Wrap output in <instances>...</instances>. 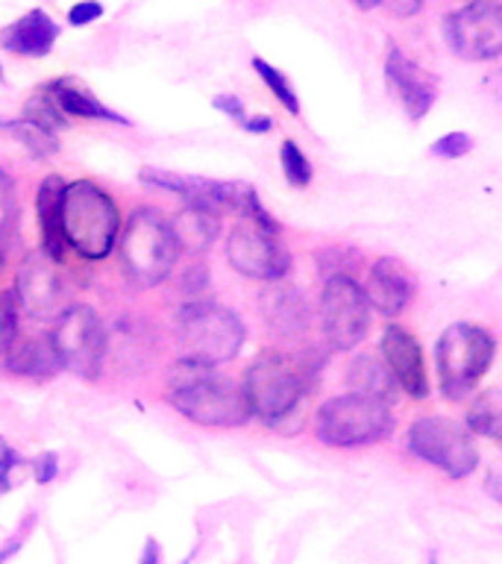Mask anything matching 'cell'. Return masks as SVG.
<instances>
[{"label": "cell", "mask_w": 502, "mask_h": 564, "mask_svg": "<svg viewBox=\"0 0 502 564\" xmlns=\"http://www.w3.org/2000/svg\"><path fill=\"white\" fill-rule=\"evenodd\" d=\"M320 365L324 359H317L315 350L297 356L282 350L259 352L241 382L250 414L273 430L294 421L315 388Z\"/></svg>", "instance_id": "cell-1"}, {"label": "cell", "mask_w": 502, "mask_h": 564, "mask_svg": "<svg viewBox=\"0 0 502 564\" xmlns=\"http://www.w3.org/2000/svg\"><path fill=\"white\" fill-rule=\"evenodd\" d=\"M165 397L176 412L197 426L232 430V426H244L253 417L244 388L223 377L209 361L188 359V356L167 370Z\"/></svg>", "instance_id": "cell-2"}, {"label": "cell", "mask_w": 502, "mask_h": 564, "mask_svg": "<svg viewBox=\"0 0 502 564\" xmlns=\"http://www.w3.org/2000/svg\"><path fill=\"white\" fill-rule=\"evenodd\" d=\"M62 229L70 253L86 262H100L112 253L121 238V209L100 185L91 180H77L65 188Z\"/></svg>", "instance_id": "cell-3"}, {"label": "cell", "mask_w": 502, "mask_h": 564, "mask_svg": "<svg viewBox=\"0 0 502 564\" xmlns=\"http://www.w3.org/2000/svg\"><path fill=\"white\" fill-rule=\"evenodd\" d=\"M118 256L127 280L141 289L165 282L179 259L171 220H165V215H159L156 209H135L121 229Z\"/></svg>", "instance_id": "cell-4"}, {"label": "cell", "mask_w": 502, "mask_h": 564, "mask_svg": "<svg viewBox=\"0 0 502 564\" xmlns=\"http://www.w3.org/2000/svg\"><path fill=\"white\" fill-rule=\"evenodd\" d=\"M493 356H496V338L484 326L467 321L449 324L435 344L440 394L449 403L465 400L491 370Z\"/></svg>", "instance_id": "cell-5"}, {"label": "cell", "mask_w": 502, "mask_h": 564, "mask_svg": "<svg viewBox=\"0 0 502 564\" xmlns=\"http://www.w3.org/2000/svg\"><path fill=\"white\" fill-rule=\"evenodd\" d=\"M394 432V414L388 403L364 394H341L326 400L315 414V435L326 447H368Z\"/></svg>", "instance_id": "cell-6"}, {"label": "cell", "mask_w": 502, "mask_h": 564, "mask_svg": "<svg viewBox=\"0 0 502 564\" xmlns=\"http://www.w3.org/2000/svg\"><path fill=\"white\" fill-rule=\"evenodd\" d=\"M176 333L188 359L209 365L236 359L247 338L241 317L218 303H185L176 321Z\"/></svg>", "instance_id": "cell-7"}, {"label": "cell", "mask_w": 502, "mask_h": 564, "mask_svg": "<svg viewBox=\"0 0 502 564\" xmlns=\"http://www.w3.org/2000/svg\"><path fill=\"white\" fill-rule=\"evenodd\" d=\"M408 453L426 465L438 467L449 479H467L479 467V449L473 435L465 423L444 417V414H426L408 426L405 435Z\"/></svg>", "instance_id": "cell-8"}, {"label": "cell", "mask_w": 502, "mask_h": 564, "mask_svg": "<svg viewBox=\"0 0 502 564\" xmlns=\"http://www.w3.org/2000/svg\"><path fill=\"white\" fill-rule=\"evenodd\" d=\"M51 344L62 370H70L79 379H97L106 359L103 317L86 303H74L53 321Z\"/></svg>", "instance_id": "cell-9"}, {"label": "cell", "mask_w": 502, "mask_h": 564, "mask_svg": "<svg viewBox=\"0 0 502 564\" xmlns=\"http://www.w3.org/2000/svg\"><path fill=\"white\" fill-rule=\"evenodd\" d=\"M320 329L335 352L356 350L370 329V300L352 273H329L320 291Z\"/></svg>", "instance_id": "cell-10"}, {"label": "cell", "mask_w": 502, "mask_h": 564, "mask_svg": "<svg viewBox=\"0 0 502 564\" xmlns=\"http://www.w3.org/2000/svg\"><path fill=\"white\" fill-rule=\"evenodd\" d=\"M444 39L458 59L491 62L502 53V3L470 0L444 18Z\"/></svg>", "instance_id": "cell-11"}, {"label": "cell", "mask_w": 502, "mask_h": 564, "mask_svg": "<svg viewBox=\"0 0 502 564\" xmlns=\"http://www.w3.org/2000/svg\"><path fill=\"white\" fill-rule=\"evenodd\" d=\"M227 259L241 276L250 280L276 282L285 280L291 271V253L280 241V232H271L247 218L229 232Z\"/></svg>", "instance_id": "cell-12"}, {"label": "cell", "mask_w": 502, "mask_h": 564, "mask_svg": "<svg viewBox=\"0 0 502 564\" xmlns=\"http://www.w3.org/2000/svg\"><path fill=\"white\" fill-rule=\"evenodd\" d=\"M139 176L141 183L176 194L185 203L211 209L215 215H223V212L244 215L247 200L255 194V188L250 183H227V180H209V176H185L174 174V171H162V167H144Z\"/></svg>", "instance_id": "cell-13"}, {"label": "cell", "mask_w": 502, "mask_h": 564, "mask_svg": "<svg viewBox=\"0 0 502 564\" xmlns=\"http://www.w3.org/2000/svg\"><path fill=\"white\" fill-rule=\"evenodd\" d=\"M15 300L35 321H56L68 308V291L51 256L33 253L21 262L15 273Z\"/></svg>", "instance_id": "cell-14"}, {"label": "cell", "mask_w": 502, "mask_h": 564, "mask_svg": "<svg viewBox=\"0 0 502 564\" xmlns=\"http://www.w3.org/2000/svg\"><path fill=\"white\" fill-rule=\"evenodd\" d=\"M379 356L391 370L396 388L412 400H426L432 391L429 373H426V356H423L421 341L414 338L405 326L388 324L382 338H379Z\"/></svg>", "instance_id": "cell-15"}, {"label": "cell", "mask_w": 502, "mask_h": 564, "mask_svg": "<svg viewBox=\"0 0 502 564\" xmlns=\"http://www.w3.org/2000/svg\"><path fill=\"white\" fill-rule=\"evenodd\" d=\"M385 83L396 95V100L403 104L405 115L412 121L426 118L432 106H435V97H438V88H435V79H432L429 70L421 68L412 56H405L394 44H391V51L385 56Z\"/></svg>", "instance_id": "cell-16"}, {"label": "cell", "mask_w": 502, "mask_h": 564, "mask_svg": "<svg viewBox=\"0 0 502 564\" xmlns=\"http://www.w3.org/2000/svg\"><path fill=\"white\" fill-rule=\"evenodd\" d=\"M364 294L370 300V308H376L379 315L396 317L403 315L408 300L414 297V280L408 268L394 256H379L376 262L370 264L368 282H364Z\"/></svg>", "instance_id": "cell-17"}, {"label": "cell", "mask_w": 502, "mask_h": 564, "mask_svg": "<svg viewBox=\"0 0 502 564\" xmlns=\"http://www.w3.org/2000/svg\"><path fill=\"white\" fill-rule=\"evenodd\" d=\"M262 315L264 324L280 338H299L312 324L306 294L282 280L268 282V289L262 291Z\"/></svg>", "instance_id": "cell-18"}, {"label": "cell", "mask_w": 502, "mask_h": 564, "mask_svg": "<svg viewBox=\"0 0 502 564\" xmlns=\"http://www.w3.org/2000/svg\"><path fill=\"white\" fill-rule=\"evenodd\" d=\"M56 39H59V24L44 9H33L0 30V47L15 56H30V59L47 56Z\"/></svg>", "instance_id": "cell-19"}, {"label": "cell", "mask_w": 502, "mask_h": 564, "mask_svg": "<svg viewBox=\"0 0 502 564\" xmlns=\"http://www.w3.org/2000/svg\"><path fill=\"white\" fill-rule=\"evenodd\" d=\"M65 188L68 183L62 176L51 174L42 180L39 194H35V212H39V229H42V247L44 253L51 256L53 262H65L68 256V241H65V229H62V200H65Z\"/></svg>", "instance_id": "cell-20"}, {"label": "cell", "mask_w": 502, "mask_h": 564, "mask_svg": "<svg viewBox=\"0 0 502 564\" xmlns=\"http://www.w3.org/2000/svg\"><path fill=\"white\" fill-rule=\"evenodd\" d=\"M171 229H174L179 253H206L218 238L220 215L203 209V206H194V203H185L183 209L171 218Z\"/></svg>", "instance_id": "cell-21"}, {"label": "cell", "mask_w": 502, "mask_h": 564, "mask_svg": "<svg viewBox=\"0 0 502 564\" xmlns=\"http://www.w3.org/2000/svg\"><path fill=\"white\" fill-rule=\"evenodd\" d=\"M47 91L53 95V100L59 104V109L68 118H86V121H109V123H130V118L112 112L109 106L100 104L91 91H88L83 83L70 77H59L47 83Z\"/></svg>", "instance_id": "cell-22"}, {"label": "cell", "mask_w": 502, "mask_h": 564, "mask_svg": "<svg viewBox=\"0 0 502 564\" xmlns=\"http://www.w3.org/2000/svg\"><path fill=\"white\" fill-rule=\"evenodd\" d=\"M9 373L26 379H53L62 370L51 338H24L15 341L3 356Z\"/></svg>", "instance_id": "cell-23"}, {"label": "cell", "mask_w": 502, "mask_h": 564, "mask_svg": "<svg viewBox=\"0 0 502 564\" xmlns=\"http://www.w3.org/2000/svg\"><path fill=\"white\" fill-rule=\"evenodd\" d=\"M347 386H350L352 394H364L373 397V400H382V403H394V377L385 368L382 356H373V352L352 356L350 368H347Z\"/></svg>", "instance_id": "cell-24"}, {"label": "cell", "mask_w": 502, "mask_h": 564, "mask_svg": "<svg viewBox=\"0 0 502 564\" xmlns=\"http://www.w3.org/2000/svg\"><path fill=\"white\" fill-rule=\"evenodd\" d=\"M467 430L493 441L502 447V391L500 388H488L467 409Z\"/></svg>", "instance_id": "cell-25"}, {"label": "cell", "mask_w": 502, "mask_h": 564, "mask_svg": "<svg viewBox=\"0 0 502 564\" xmlns=\"http://www.w3.org/2000/svg\"><path fill=\"white\" fill-rule=\"evenodd\" d=\"M0 130L9 132V135H12L21 148L30 150V156L35 159H47L59 150V141H56L53 132H47L44 127H39V123L26 121V118H12V121H3V118H0Z\"/></svg>", "instance_id": "cell-26"}, {"label": "cell", "mask_w": 502, "mask_h": 564, "mask_svg": "<svg viewBox=\"0 0 502 564\" xmlns=\"http://www.w3.org/2000/svg\"><path fill=\"white\" fill-rule=\"evenodd\" d=\"M21 118L39 123V127H44L47 132H56L62 130V127H68V115L62 112L59 104L53 100V95L47 88H39V91L26 100Z\"/></svg>", "instance_id": "cell-27"}, {"label": "cell", "mask_w": 502, "mask_h": 564, "mask_svg": "<svg viewBox=\"0 0 502 564\" xmlns=\"http://www.w3.org/2000/svg\"><path fill=\"white\" fill-rule=\"evenodd\" d=\"M253 70L262 77V83L271 88V95L276 97L282 104V109L291 115H299V100H297V91L291 86V79L282 74L280 68H273L271 62L262 59V56H255L253 59Z\"/></svg>", "instance_id": "cell-28"}, {"label": "cell", "mask_w": 502, "mask_h": 564, "mask_svg": "<svg viewBox=\"0 0 502 564\" xmlns=\"http://www.w3.org/2000/svg\"><path fill=\"white\" fill-rule=\"evenodd\" d=\"M280 165L285 180H288V185H294V188H308V185H312V162H308L306 153L299 150L297 141H282Z\"/></svg>", "instance_id": "cell-29"}, {"label": "cell", "mask_w": 502, "mask_h": 564, "mask_svg": "<svg viewBox=\"0 0 502 564\" xmlns=\"http://www.w3.org/2000/svg\"><path fill=\"white\" fill-rule=\"evenodd\" d=\"M18 341V300L15 294H0V356Z\"/></svg>", "instance_id": "cell-30"}, {"label": "cell", "mask_w": 502, "mask_h": 564, "mask_svg": "<svg viewBox=\"0 0 502 564\" xmlns=\"http://www.w3.org/2000/svg\"><path fill=\"white\" fill-rule=\"evenodd\" d=\"M473 150V135L470 132H447V135H440L435 144L429 148L432 156H438V159H461L467 156Z\"/></svg>", "instance_id": "cell-31"}, {"label": "cell", "mask_w": 502, "mask_h": 564, "mask_svg": "<svg viewBox=\"0 0 502 564\" xmlns=\"http://www.w3.org/2000/svg\"><path fill=\"white\" fill-rule=\"evenodd\" d=\"M100 15H103V7H100L97 0H79V3H74V7L68 9V24L70 26L95 24Z\"/></svg>", "instance_id": "cell-32"}, {"label": "cell", "mask_w": 502, "mask_h": 564, "mask_svg": "<svg viewBox=\"0 0 502 564\" xmlns=\"http://www.w3.org/2000/svg\"><path fill=\"white\" fill-rule=\"evenodd\" d=\"M18 465H24V458L18 456L15 449L0 438V494L9 491V474H12Z\"/></svg>", "instance_id": "cell-33"}, {"label": "cell", "mask_w": 502, "mask_h": 564, "mask_svg": "<svg viewBox=\"0 0 502 564\" xmlns=\"http://www.w3.org/2000/svg\"><path fill=\"white\" fill-rule=\"evenodd\" d=\"M211 106L218 109V112H223L227 118H232V121L244 123L247 121V112H244V104L238 100L236 95H218L215 100H211Z\"/></svg>", "instance_id": "cell-34"}, {"label": "cell", "mask_w": 502, "mask_h": 564, "mask_svg": "<svg viewBox=\"0 0 502 564\" xmlns=\"http://www.w3.org/2000/svg\"><path fill=\"white\" fill-rule=\"evenodd\" d=\"M33 470L35 482H51L56 470H59V458H56V453H42V456L33 458Z\"/></svg>", "instance_id": "cell-35"}, {"label": "cell", "mask_w": 502, "mask_h": 564, "mask_svg": "<svg viewBox=\"0 0 502 564\" xmlns=\"http://www.w3.org/2000/svg\"><path fill=\"white\" fill-rule=\"evenodd\" d=\"M426 0H379V7H385L391 15L396 18H412L423 9Z\"/></svg>", "instance_id": "cell-36"}, {"label": "cell", "mask_w": 502, "mask_h": 564, "mask_svg": "<svg viewBox=\"0 0 502 564\" xmlns=\"http://www.w3.org/2000/svg\"><path fill=\"white\" fill-rule=\"evenodd\" d=\"M12 212H15V203H12V180L0 171V224H3V218H12Z\"/></svg>", "instance_id": "cell-37"}, {"label": "cell", "mask_w": 502, "mask_h": 564, "mask_svg": "<svg viewBox=\"0 0 502 564\" xmlns=\"http://www.w3.org/2000/svg\"><path fill=\"white\" fill-rule=\"evenodd\" d=\"M247 132H253V135H264V132L273 130V118H268V115H247V121L241 123Z\"/></svg>", "instance_id": "cell-38"}, {"label": "cell", "mask_w": 502, "mask_h": 564, "mask_svg": "<svg viewBox=\"0 0 502 564\" xmlns=\"http://www.w3.org/2000/svg\"><path fill=\"white\" fill-rule=\"evenodd\" d=\"M484 491L491 494L496 502H502V465L493 467L491 474L484 476Z\"/></svg>", "instance_id": "cell-39"}, {"label": "cell", "mask_w": 502, "mask_h": 564, "mask_svg": "<svg viewBox=\"0 0 502 564\" xmlns=\"http://www.w3.org/2000/svg\"><path fill=\"white\" fill-rule=\"evenodd\" d=\"M139 564H159V541H156V538H148V544H144V553H141Z\"/></svg>", "instance_id": "cell-40"}, {"label": "cell", "mask_w": 502, "mask_h": 564, "mask_svg": "<svg viewBox=\"0 0 502 564\" xmlns=\"http://www.w3.org/2000/svg\"><path fill=\"white\" fill-rule=\"evenodd\" d=\"M350 3L356 9H364V12H370V9L379 7V0H350Z\"/></svg>", "instance_id": "cell-41"}, {"label": "cell", "mask_w": 502, "mask_h": 564, "mask_svg": "<svg viewBox=\"0 0 502 564\" xmlns=\"http://www.w3.org/2000/svg\"><path fill=\"white\" fill-rule=\"evenodd\" d=\"M0 83H3V68H0Z\"/></svg>", "instance_id": "cell-42"}, {"label": "cell", "mask_w": 502, "mask_h": 564, "mask_svg": "<svg viewBox=\"0 0 502 564\" xmlns=\"http://www.w3.org/2000/svg\"><path fill=\"white\" fill-rule=\"evenodd\" d=\"M0 268H3V256H0Z\"/></svg>", "instance_id": "cell-43"}]
</instances>
